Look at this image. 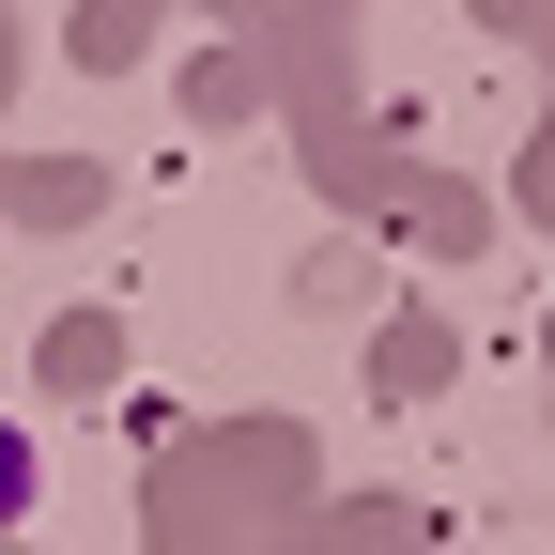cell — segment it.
<instances>
[{"mask_svg":"<svg viewBox=\"0 0 555 555\" xmlns=\"http://www.w3.org/2000/svg\"><path fill=\"white\" fill-rule=\"evenodd\" d=\"M31 509V433H0V525Z\"/></svg>","mask_w":555,"mask_h":555,"instance_id":"6da1fadb","label":"cell"}]
</instances>
